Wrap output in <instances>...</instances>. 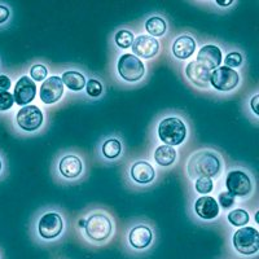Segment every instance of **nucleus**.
<instances>
[{"instance_id":"5701e85b","label":"nucleus","mask_w":259,"mask_h":259,"mask_svg":"<svg viewBox=\"0 0 259 259\" xmlns=\"http://www.w3.org/2000/svg\"><path fill=\"white\" fill-rule=\"evenodd\" d=\"M144 29L148 35L158 39L167 34L168 24L165 17L159 15H153L148 17L144 22Z\"/></svg>"},{"instance_id":"6e6552de","label":"nucleus","mask_w":259,"mask_h":259,"mask_svg":"<svg viewBox=\"0 0 259 259\" xmlns=\"http://www.w3.org/2000/svg\"><path fill=\"white\" fill-rule=\"evenodd\" d=\"M241 84V74L237 70L221 65L210 73V87L218 92L230 94L237 90Z\"/></svg>"},{"instance_id":"ddd939ff","label":"nucleus","mask_w":259,"mask_h":259,"mask_svg":"<svg viewBox=\"0 0 259 259\" xmlns=\"http://www.w3.org/2000/svg\"><path fill=\"white\" fill-rule=\"evenodd\" d=\"M65 95V85L60 75H50L45 82H41L39 89V97L46 105L59 103Z\"/></svg>"},{"instance_id":"cd10ccee","label":"nucleus","mask_w":259,"mask_h":259,"mask_svg":"<svg viewBox=\"0 0 259 259\" xmlns=\"http://www.w3.org/2000/svg\"><path fill=\"white\" fill-rule=\"evenodd\" d=\"M223 62H224V66L236 70V69L241 68L242 65H244L245 57L244 55H242L241 51L233 50V51H230V52H227Z\"/></svg>"},{"instance_id":"a878e982","label":"nucleus","mask_w":259,"mask_h":259,"mask_svg":"<svg viewBox=\"0 0 259 259\" xmlns=\"http://www.w3.org/2000/svg\"><path fill=\"white\" fill-rule=\"evenodd\" d=\"M227 221H228V223L231 226L241 228V227H245L249 223V221H250V214L245 209H242V207H237V209L231 210L227 214Z\"/></svg>"},{"instance_id":"423d86ee","label":"nucleus","mask_w":259,"mask_h":259,"mask_svg":"<svg viewBox=\"0 0 259 259\" xmlns=\"http://www.w3.org/2000/svg\"><path fill=\"white\" fill-rule=\"evenodd\" d=\"M124 178L130 187L147 189L156 183L157 171L156 167L147 159H135L127 165Z\"/></svg>"},{"instance_id":"1a4fd4ad","label":"nucleus","mask_w":259,"mask_h":259,"mask_svg":"<svg viewBox=\"0 0 259 259\" xmlns=\"http://www.w3.org/2000/svg\"><path fill=\"white\" fill-rule=\"evenodd\" d=\"M38 233L43 240H55L62 235L65 230V219L57 210H48L39 217Z\"/></svg>"},{"instance_id":"f3484780","label":"nucleus","mask_w":259,"mask_h":259,"mask_svg":"<svg viewBox=\"0 0 259 259\" xmlns=\"http://www.w3.org/2000/svg\"><path fill=\"white\" fill-rule=\"evenodd\" d=\"M36 83L29 77L22 75L16 82L15 90H13V99L15 103L20 106H26L34 101L36 96Z\"/></svg>"},{"instance_id":"bb28decb","label":"nucleus","mask_w":259,"mask_h":259,"mask_svg":"<svg viewBox=\"0 0 259 259\" xmlns=\"http://www.w3.org/2000/svg\"><path fill=\"white\" fill-rule=\"evenodd\" d=\"M214 179L211 178H197L193 180V188L194 192L200 196H209L214 192Z\"/></svg>"},{"instance_id":"a211bd4d","label":"nucleus","mask_w":259,"mask_h":259,"mask_svg":"<svg viewBox=\"0 0 259 259\" xmlns=\"http://www.w3.org/2000/svg\"><path fill=\"white\" fill-rule=\"evenodd\" d=\"M210 73L211 71L209 69L205 68L196 60L189 61L184 68V75L189 80V83L201 90L210 89Z\"/></svg>"},{"instance_id":"4be33fe9","label":"nucleus","mask_w":259,"mask_h":259,"mask_svg":"<svg viewBox=\"0 0 259 259\" xmlns=\"http://www.w3.org/2000/svg\"><path fill=\"white\" fill-rule=\"evenodd\" d=\"M153 159L161 167H171L178 161V150L170 145L161 144L153 150Z\"/></svg>"},{"instance_id":"2f4dec72","label":"nucleus","mask_w":259,"mask_h":259,"mask_svg":"<svg viewBox=\"0 0 259 259\" xmlns=\"http://www.w3.org/2000/svg\"><path fill=\"white\" fill-rule=\"evenodd\" d=\"M11 18V9L4 4H0V25H4Z\"/></svg>"},{"instance_id":"393cba45","label":"nucleus","mask_w":259,"mask_h":259,"mask_svg":"<svg viewBox=\"0 0 259 259\" xmlns=\"http://www.w3.org/2000/svg\"><path fill=\"white\" fill-rule=\"evenodd\" d=\"M105 94V85H104L103 80L99 79L96 77H91L87 79L84 87V95L91 100H97Z\"/></svg>"},{"instance_id":"20e7f679","label":"nucleus","mask_w":259,"mask_h":259,"mask_svg":"<svg viewBox=\"0 0 259 259\" xmlns=\"http://www.w3.org/2000/svg\"><path fill=\"white\" fill-rule=\"evenodd\" d=\"M226 191L235 198H250L255 191V180L251 172L242 166H232L228 168L224 178Z\"/></svg>"},{"instance_id":"473e14b6","label":"nucleus","mask_w":259,"mask_h":259,"mask_svg":"<svg viewBox=\"0 0 259 259\" xmlns=\"http://www.w3.org/2000/svg\"><path fill=\"white\" fill-rule=\"evenodd\" d=\"M12 80L6 74H0V92H6L11 89Z\"/></svg>"},{"instance_id":"4468645a","label":"nucleus","mask_w":259,"mask_h":259,"mask_svg":"<svg viewBox=\"0 0 259 259\" xmlns=\"http://www.w3.org/2000/svg\"><path fill=\"white\" fill-rule=\"evenodd\" d=\"M131 51H133V55H135L140 60H150L158 56L161 45H159L158 39L153 38V36L148 35V34H139L134 39Z\"/></svg>"},{"instance_id":"72a5a7b5","label":"nucleus","mask_w":259,"mask_h":259,"mask_svg":"<svg viewBox=\"0 0 259 259\" xmlns=\"http://www.w3.org/2000/svg\"><path fill=\"white\" fill-rule=\"evenodd\" d=\"M258 101H259V95H258V92H255V94L251 96L250 101H249V104H250V108H251V112H253V115L255 119H258Z\"/></svg>"},{"instance_id":"b1692460","label":"nucleus","mask_w":259,"mask_h":259,"mask_svg":"<svg viewBox=\"0 0 259 259\" xmlns=\"http://www.w3.org/2000/svg\"><path fill=\"white\" fill-rule=\"evenodd\" d=\"M134 39H135V34H134L133 30L127 29V27L118 29L113 35V41H114L115 47L121 51L131 50Z\"/></svg>"},{"instance_id":"f704fd0d","label":"nucleus","mask_w":259,"mask_h":259,"mask_svg":"<svg viewBox=\"0 0 259 259\" xmlns=\"http://www.w3.org/2000/svg\"><path fill=\"white\" fill-rule=\"evenodd\" d=\"M215 7H218V8H227V9H230L231 7L235 6V2H232V0H228V2H214Z\"/></svg>"},{"instance_id":"9d476101","label":"nucleus","mask_w":259,"mask_h":259,"mask_svg":"<svg viewBox=\"0 0 259 259\" xmlns=\"http://www.w3.org/2000/svg\"><path fill=\"white\" fill-rule=\"evenodd\" d=\"M232 245L237 253L253 255L259 250V232L254 227H241L233 233Z\"/></svg>"},{"instance_id":"c756f323","label":"nucleus","mask_w":259,"mask_h":259,"mask_svg":"<svg viewBox=\"0 0 259 259\" xmlns=\"http://www.w3.org/2000/svg\"><path fill=\"white\" fill-rule=\"evenodd\" d=\"M217 201H218L219 207L224 210H230L231 207L235 206V203H236V198L233 197L230 192H227V191L219 192Z\"/></svg>"},{"instance_id":"c9c22d12","label":"nucleus","mask_w":259,"mask_h":259,"mask_svg":"<svg viewBox=\"0 0 259 259\" xmlns=\"http://www.w3.org/2000/svg\"><path fill=\"white\" fill-rule=\"evenodd\" d=\"M3 167H4L3 159H2V157H0V174H2V171H3Z\"/></svg>"},{"instance_id":"dca6fc26","label":"nucleus","mask_w":259,"mask_h":259,"mask_svg":"<svg viewBox=\"0 0 259 259\" xmlns=\"http://www.w3.org/2000/svg\"><path fill=\"white\" fill-rule=\"evenodd\" d=\"M193 211L197 218L202 221H215L221 215V207L218 205L217 198L209 196H198L193 202Z\"/></svg>"},{"instance_id":"f8f14e48","label":"nucleus","mask_w":259,"mask_h":259,"mask_svg":"<svg viewBox=\"0 0 259 259\" xmlns=\"http://www.w3.org/2000/svg\"><path fill=\"white\" fill-rule=\"evenodd\" d=\"M124 144L123 140L118 135H108L97 144V157L106 165L115 163L123 157Z\"/></svg>"},{"instance_id":"0eeeda50","label":"nucleus","mask_w":259,"mask_h":259,"mask_svg":"<svg viewBox=\"0 0 259 259\" xmlns=\"http://www.w3.org/2000/svg\"><path fill=\"white\" fill-rule=\"evenodd\" d=\"M115 74L121 82L138 84L147 75V66L143 60L133 53H122L115 62Z\"/></svg>"},{"instance_id":"c85d7f7f","label":"nucleus","mask_w":259,"mask_h":259,"mask_svg":"<svg viewBox=\"0 0 259 259\" xmlns=\"http://www.w3.org/2000/svg\"><path fill=\"white\" fill-rule=\"evenodd\" d=\"M30 78L34 82H45L50 77V70L45 64H34L29 70Z\"/></svg>"},{"instance_id":"412c9836","label":"nucleus","mask_w":259,"mask_h":259,"mask_svg":"<svg viewBox=\"0 0 259 259\" xmlns=\"http://www.w3.org/2000/svg\"><path fill=\"white\" fill-rule=\"evenodd\" d=\"M61 79L65 89H68L71 92H75V94L84 91L85 83H87L84 73L77 70V69H69V70L62 71Z\"/></svg>"},{"instance_id":"9b49d317","label":"nucleus","mask_w":259,"mask_h":259,"mask_svg":"<svg viewBox=\"0 0 259 259\" xmlns=\"http://www.w3.org/2000/svg\"><path fill=\"white\" fill-rule=\"evenodd\" d=\"M16 124L24 133H36L45 124V113L36 105H26L16 113Z\"/></svg>"},{"instance_id":"7c9ffc66","label":"nucleus","mask_w":259,"mask_h":259,"mask_svg":"<svg viewBox=\"0 0 259 259\" xmlns=\"http://www.w3.org/2000/svg\"><path fill=\"white\" fill-rule=\"evenodd\" d=\"M13 105H15L13 94H11L9 91L0 92V112H7V110L12 109Z\"/></svg>"},{"instance_id":"6ab92c4d","label":"nucleus","mask_w":259,"mask_h":259,"mask_svg":"<svg viewBox=\"0 0 259 259\" xmlns=\"http://www.w3.org/2000/svg\"><path fill=\"white\" fill-rule=\"evenodd\" d=\"M194 60L203 65L206 69H209L210 71H212L219 68L223 62V52L218 45L207 43L198 50L197 56Z\"/></svg>"},{"instance_id":"7ed1b4c3","label":"nucleus","mask_w":259,"mask_h":259,"mask_svg":"<svg viewBox=\"0 0 259 259\" xmlns=\"http://www.w3.org/2000/svg\"><path fill=\"white\" fill-rule=\"evenodd\" d=\"M157 138L159 142L170 147H179L186 142L189 135L186 118L178 113L166 114L157 123Z\"/></svg>"},{"instance_id":"2eb2a0df","label":"nucleus","mask_w":259,"mask_h":259,"mask_svg":"<svg viewBox=\"0 0 259 259\" xmlns=\"http://www.w3.org/2000/svg\"><path fill=\"white\" fill-rule=\"evenodd\" d=\"M196 50H197V40L188 32L180 34L177 38H174L170 48L172 57L179 61H187L191 59Z\"/></svg>"},{"instance_id":"f257e3e1","label":"nucleus","mask_w":259,"mask_h":259,"mask_svg":"<svg viewBox=\"0 0 259 259\" xmlns=\"http://www.w3.org/2000/svg\"><path fill=\"white\" fill-rule=\"evenodd\" d=\"M224 159L218 150L212 148H201L194 150L186 163L187 177L191 180L197 178H211L217 179L223 174Z\"/></svg>"},{"instance_id":"39448f33","label":"nucleus","mask_w":259,"mask_h":259,"mask_svg":"<svg viewBox=\"0 0 259 259\" xmlns=\"http://www.w3.org/2000/svg\"><path fill=\"white\" fill-rule=\"evenodd\" d=\"M84 236L92 242H105L114 231V223L109 215L104 211H94L79 221Z\"/></svg>"},{"instance_id":"f03ea898","label":"nucleus","mask_w":259,"mask_h":259,"mask_svg":"<svg viewBox=\"0 0 259 259\" xmlns=\"http://www.w3.org/2000/svg\"><path fill=\"white\" fill-rule=\"evenodd\" d=\"M53 175L62 186H74L83 182L87 175L84 157L75 150H62L53 162Z\"/></svg>"},{"instance_id":"aec40b11","label":"nucleus","mask_w":259,"mask_h":259,"mask_svg":"<svg viewBox=\"0 0 259 259\" xmlns=\"http://www.w3.org/2000/svg\"><path fill=\"white\" fill-rule=\"evenodd\" d=\"M130 245L135 250H144L150 246L152 241L154 239L153 230L147 224H135V226L128 231Z\"/></svg>"}]
</instances>
